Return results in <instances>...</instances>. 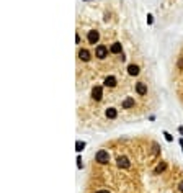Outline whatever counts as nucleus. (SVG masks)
<instances>
[{"label": "nucleus", "mask_w": 183, "mask_h": 193, "mask_svg": "<svg viewBox=\"0 0 183 193\" xmlns=\"http://www.w3.org/2000/svg\"><path fill=\"white\" fill-rule=\"evenodd\" d=\"M75 77L82 129L134 123L158 103L152 57L121 3H85L79 11Z\"/></svg>", "instance_id": "1"}, {"label": "nucleus", "mask_w": 183, "mask_h": 193, "mask_svg": "<svg viewBox=\"0 0 183 193\" xmlns=\"http://www.w3.org/2000/svg\"><path fill=\"white\" fill-rule=\"evenodd\" d=\"M83 193H183V165L149 134L113 138L92 155Z\"/></svg>", "instance_id": "2"}, {"label": "nucleus", "mask_w": 183, "mask_h": 193, "mask_svg": "<svg viewBox=\"0 0 183 193\" xmlns=\"http://www.w3.org/2000/svg\"><path fill=\"white\" fill-rule=\"evenodd\" d=\"M173 90L180 105L183 106V44L177 54V62L173 69Z\"/></svg>", "instance_id": "3"}]
</instances>
